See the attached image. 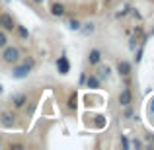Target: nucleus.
Masks as SVG:
<instances>
[{
    "label": "nucleus",
    "instance_id": "3",
    "mask_svg": "<svg viewBox=\"0 0 154 150\" xmlns=\"http://www.w3.org/2000/svg\"><path fill=\"white\" fill-rule=\"evenodd\" d=\"M0 26H2L6 31L16 29V22H14V18H12L10 14H2V16H0Z\"/></svg>",
    "mask_w": 154,
    "mask_h": 150
},
{
    "label": "nucleus",
    "instance_id": "20",
    "mask_svg": "<svg viewBox=\"0 0 154 150\" xmlns=\"http://www.w3.org/2000/svg\"><path fill=\"white\" fill-rule=\"evenodd\" d=\"M150 113H154V99L150 101Z\"/></svg>",
    "mask_w": 154,
    "mask_h": 150
},
{
    "label": "nucleus",
    "instance_id": "19",
    "mask_svg": "<svg viewBox=\"0 0 154 150\" xmlns=\"http://www.w3.org/2000/svg\"><path fill=\"white\" fill-rule=\"evenodd\" d=\"M10 148H14V150H20V148H22V144H10Z\"/></svg>",
    "mask_w": 154,
    "mask_h": 150
},
{
    "label": "nucleus",
    "instance_id": "4",
    "mask_svg": "<svg viewBox=\"0 0 154 150\" xmlns=\"http://www.w3.org/2000/svg\"><path fill=\"white\" fill-rule=\"evenodd\" d=\"M0 117H2V127H4V129H10V127H14V123H16V115H14V113H10V111H4Z\"/></svg>",
    "mask_w": 154,
    "mask_h": 150
},
{
    "label": "nucleus",
    "instance_id": "13",
    "mask_svg": "<svg viewBox=\"0 0 154 150\" xmlns=\"http://www.w3.org/2000/svg\"><path fill=\"white\" fill-rule=\"evenodd\" d=\"M68 27H70L72 31H80V29H82V26H80L78 20H70V22H68Z\"/></svg>",
    "mask_w": 154,
    "mask_h": 150
},
{
    "label": "nucleus",
    "instance_id": "14",
    "mask_svg": "<svg viewBox=\"0 0 154 150\" xmlns=\"http://www.w3.org/2000/svg\"><path fill=\"white\" fill-rule=\"evenodd\" d=\"M16 27H18V26H16ZM18 33H20V37H23V39H27V37H29V31H27L26 27H22V26L18 27Z\"/></svg>",
    "mask_w": 154,
    "mask_h": 150
},
{
    "label": "nucleus",
    "instance_id": "18",
    "mask_svg": "<svg viewBox=\"0 0 154 150\" xmlns=\"http://www.w3.org/2000/svg\"><path fill=\"white\" fill-rule=\"evenodd\" d=\"M121 142H123V146H125V148H129V140L125 139V136H123V139H121Z\"/></svg>",
    "mask_w": 154,
    "mask_h": 150
},
{
    "label": "nucleus",
    "instance_id": "11",
    "mask_svg": "<svg viewBox=\"0 0 154 150\" xmlns=\"http://www.w3.org/2000/svg\"><path fill=\"white\" fill-rule=\"evenodd\" d=\"M64 12H66V10H64V6H63V4H59V2L51 6V14H53V16H57V18L64 16Z\"/></svg>",
    "mask_w": 154,
    "mask_h": 150
},
{
    "label": "nucleus",
    "instance_id": "12",
    "mask_svg": "<svg viewBox=\"0 0 154 150\" xmlns=\"http://www.w3.org/2000/svg\"><path fill=\"white\" fill-rule=\"evenodd\" d=\"M109 74H111V68L105 64V66H100L98 68V78L100 80H103V78H109Z\"/></svg>",
    "mask_w": 154,
    "mask_h": 150
},
{
    "label": "nucleus",
    "instance_id": "9",
    "mask_svg": "<svg viewBox=\"0 0 154 150\" xmlns=\"http://www.w3.org/2000/svg\"><path fill=\"white\" fill-rule=\"evenodd\" d=\"M100 60H102V53H100L98 49H92L90 55H88V63L90 64H98Z\"/></svg>",
    "mask_w": 154,
    "mask_h": 150
},
{
    "label": "nucleus",
    "instance_id": "5",
    "mask_svg": "<svg viewBox=\"0 0 154 150\" xmlns=\"http://www.w3.org/2000/svg\"><path fill=\"white\" fill-rule=\"evenodd\" d=\"M57 68H59L60 74H68V72H70V64H68L66 57H59V60H57Z\"/></svg>",
    "mask_w": 154,
    "mask_h": 150
},
{
    "label": "nucleus",
    "instance_id": "2",
    "mask_svg": "<svg viewBox=\"0 0 154 150\" xmlns=\"http://www.w3.org/2000/svg\"><path fill=\"white\" fill-rule=\"evenodd\" d=\"M2 60L8 63V64H16L20 60V49H18V47H4Z\"/></svg>",
    "mask_w": 154,
    "mask_h": 150
},
{
    "label": "nucleus",
    "instance_id": "1",
    "mask_svg": "<svg viewBox=\"0 0 154 150\" xmlns=\"http://www.w3.org/2000/svg\"><path fill=\"white\" fill-rule=\"evenodd\" d=\"M31 68H33V60H26L23 64H20V66H16L14 70H12V78H16V80H22V78H26L27 74L31 72Z\"/></svg>",
    "mask_w": 154,
    "mask_h": 150
},
{
    "label": "nucleus",
    "instance_id": "8",
    "mask_svg": "<svg viewBox=\"0 0 154 150\" xmlns=\"http://www.w3.org/2000/svg\"><path fill=\"white\" fill-rule=\"evenodd\" d=\"M117 70H119V74L129 76L131 74V64H129L127 60H119V63H117Z\"/></svg>",
    "mask_w": 154,
    "mask_h": 150
},
{
    "label": "nucleus",
    "instance_id": "21",
    "mask_svg": "<svg viewBox=\"0 0 154 150\" xmlns=\"http://www.w3.org/2000/svg\"><path fill=\"white\" fill-rule=\"evenodd\" d=\"M33 2H35V4H43V2H45V0H33Z\"/></svg>",
    "mask_w": 154,
    "mask_h": 150
},
{
    "label": "nucleus",
    "instance_id": "15",
    "mask_svg": "<svg viewBox=\"0 0 154 150\" xmlns=\"http://www.w3.org/2000/svg\"><path fill=\"white\" fill-rule=\"evenodd\" d=\"M68 109H76V94H72L70 98H68Z\"/></svg>",
    "mask_w": 154,
    "mask_h": 150
},
{
    "label": "nucleus",
    "instance_id": "6",
    "mask_svg": "<svg viewBox=\"0 0 154 150\" xmlns=\"http://www.w3.org/2000/svg\"><path fill=\"white\" fill-rule=\"evenodd\" d=\"M12 103H14V107L22 109L23 105L27 103V98H26V94H12Z\"/></svg>",
    "mask_w": 154,
    "mask_h": 150
},
{
    "label": "nucleus",
    "instance_id": "10",
    "mask_svg": "<svg viewBox=\"0 0 154 150\" xmlns=\"http://www.w3.org/2000/svg\"><path fill=\"white\" fill-rule=\"evenodd\" d=\"M84 82H86V86L92 88V90H98V88H100V78H98V76H86Z\"/></svg>",
    "mask_w": 154,
    "mask_h": 150
},
{
    "label": "nucleus",
    "instance_id": "16",
    "mask_svg": "<svg viewBox=\"0 0 154 150\" xmlns=\"http://www.w3.org/2000/svg\"><path fill=\"white\" fill-rule=\"evenodd\" d=\"M6 43H8L6 33H4V31H0V49H2V47H6Z\"/></svg>",
    "mask_w": 154,
    "mask_h": 150
},
{
    "label": "nucleus",
    "instance_id": "17",
    "mask_svg": "<svg viewBox=\"0 0 154 150\" xmlns=\"http://www.w3.org/2000/svg\"><path fill=\"white\" fill-rule=\"evenodd\" d=\"M82 31H84L86 35H88V33H92V31H94V23H86V27H84Z\"/></svg>",
    "mask_w": 154,
    "mask_h": 150
},
{
    "label": "nucleus",
    "instance_id": "7",
    "mask_svg": "<svg viewBox=\"0 0 154 150\" xmlns=\"http://www.w3.org/2000/svg\"><path fill=\"white\" fill-rule=\"evenodd\" d=\"M131 99H133L131 90H123V92L119 94V103L123 105V107H129V105H131Z\"/></svg>",
    "mask_w": 154,
    "mask_h": 150
}]
</instances>
